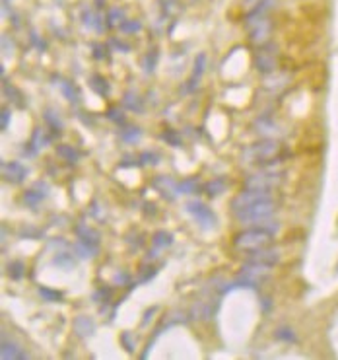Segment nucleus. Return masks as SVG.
<instances>
[{"mask_svg":"<svg viewBox=\"0 0 338 360\" xmlns=\"http://www.w3.org/2000/svg\"><path fill=\"white\" fill-rule=\"evenodd\" d=\"M274 210H276V205L272 203V199H268V201H261V203H255V205H249V207L234 210V214L241 222H259V220L268 218Z\"/></svg>","mask_w":338,"mask_h":360,"instance_id":"1","label":"nucleus"},{"mask_svg":"<svg viewBox=\"0 0 338 360\" xmlns=\"http://www.w3.org/2000/svg\"><path fill=\"white\" fill-rule=\"evenodd\" d=\"M272 240V234L266 232L265 228H253V230H245L241 234L236 236V245L239 249H261L265 247L268 241Z\"/></svg>","mask_w":338,"mask_h":360,"instance_id":"2","label":"nucleus"},{"mask_svg":"<svg viewBox=\"0 0 338 360\" xmlns=\"http://www.w3.org/2000/svg\"><path fill=\"white\" fill-rule=\"evenodd\" d=\"M280 150L278 142L276 140H263V142H257V144H253L251 148L243 152V158L253 164V162H266V160H270L272 156H276Z\"/></svg>","mask_w":338,"mask_h":360,"instance_id":"3","label":"nucleus"},{"mask_svg":"<svg viewBox=\"0 0 338 360\" xmlns=\"http://www.w3.org/2000/svg\"><path fill=\"white\" fill-rule=\"evenodd\" d=\"M282 173L280 171H259L253 173L245 179V187L247 189H274L282 183Z\"/></svg>","mask_w":338,"mask_h":360,"instance_id":"4","label":"nucleus"},{"mask_svg":"<svg viewBox=\"0 0 338 360\" xmlns=\"http://www.w3.org/2000/svg\"><path fill=\"white\" fill-rule=\"evenodd\" d=\"M268 199H272V193H268V189H247L245 187V191L239 193L232 201V209H243V207H249L255 203H261V201H268Z\"/></svg>","mask_w":338,"mask_h":360,"instance_id":"5","label":"nucleus"},{"mask_svg":"<svg viewBox=\"0 0 338 360\" xmlns=\"http://www.w3.org/2000/svg\"><path fill=\"white\" fill-rule=\"evenodd\" d=\"M187 210H189V214H191L192 218L202 226V228H206V230H208V228H214V224H216L214 212L208 209L204 203H200V201H189V203H187Z\"/></svg>","mask_w":338,"mask_h":360,"instance_id":"6","label":"nucleus"},{"mask_svg":"<svg viewBox=\"0 0 338 360\" xmlns=\"http://www.w3.org/2000/svg\"><path fill=\"white\" fill-rule=\"evenodd\" d=\"M251 43L255 45H265L270 35V22L266 18H259L255 22H251Z\"/></svg>","mask_w":338,"mask_h":360,"instance_id":"7","label":"nucleus"},{"mask_svg":"<svg viewBox=\"0 0 338 360\" xmlns=\"http://www.w3.org/2000/svg\"><path fill=\"white\" fill-rule=\"evenodd\" d=\"M255 62H257V68L261 72H274L276 70V55L270 51V49H265V51H259L257 57H255Z\"/></svg>","mask_w":338,"mask_h":360,"instance_id":"8","label":"nucleus"},{"mask_svg":"<svg viewBox=\"0 0 338 360\" xmlns=\"http://www.w3.org/2000/svg\"><path fill=\"white\" fill-rule=\"evenodd\" d=\"M2 171H4V177L12 183H20V181L26 179L28 175V167L22 165L20 162H10V164H2Z\"/></svg>","mask_w":338,"mask_h":360,"instance_id":"9","label":"nucleus"},{"mask_svg":"<svg viewBox=\"0 0 338 360\" xmlns=\"http://www.w3.org/2000/svg\"><path fill=\"white\" fill-rule=\"evenodd\" d=\"M249 261H255V263H263V265H276L280 261V251L278 249H253Z\"/></svg>","mask_w":338,"mask_h":360,"instance_id":"10","label":"nucleus"},{"mask_svg":"<svg viewBox=\"0 0 338 360\" xmlns=\"http://www.w3.org/2000/svg\"><path fill=\"white\" fill-rule=\"evenodd\" d=\"M268 267L270 265H263V263H255V261H249V263H245L243 265V269H241V275L245 277V279H251V281H259V279H263L268 275Z\"/></svg>","mask_w":338,"mask_h":360,"instance_id":"11","label":"nucleus"},{"mask_svg":"<svg viewBox=\"0 0 338 360\" xmlns=\"http://www.w3.org/2000/svg\"><path fill=\"white\" fill-rule=\"evenodd\" d=\"M95 331V323L91 321V317L88 315H80L74 319V333L80 335V337H86V335H91Z\"/></svg>","mask_w":338,"mask_h":360,"instance_id":"12","label":"nucleus"},{"mask_svg":"<svg viewBox=\"0 0 338 360\" xmlns=\"http://www.w3.org/2000/svg\"><path fill=\"white\" fill-rule=\"evenodd\" d=\"M74 251H76V255L82 257V259H91V257L97 255V243L80 240L76 245H74Z\"/></svg>","mask_w":338,"mask_h":360,"instance_id":"13","label":"nucleus"},{"mask_svg":"<svg viewBox=\"0 0 338 360\" xmlns=\"http://www.w3.org/2000/svg\"><path fill=\"white\" fill-rule=\"evenodd\" d=\"M47 144H49V136H47V133H45V129H35L33 135H31L30 146L37 152V150H41V148H45Z\"/></svg>","mask_w":338,"mask_h":360,"instance_id":"14","label":"nucleus"},{"mask_svg":"<svg viewBox=\"0 0 338 360\" xmlns=\"http://www.w3.org/2000/svg\"><path fill=\"white\" fill-rule=\"evenodd\" d=\"M2 358H26V352L24 350H20L18 345L14 343H2Z\"/></svg>","mask_w":338,"mask_h":360,"instance_id":"15","label":"nucleus"},{"mask_svg":"<svg viewBox=\"0 0 338 360\" xmlns=\"http://www.w3.org/2000/svg\"><path fill=\"white\" fill-rule=\"evenodd\" d=\"M255 127H257V129H259V133H263V135H268V136L280 135L278 127H276V125H274L270 119H266V117L257 121V123H255Z\"/></svg>","mask_w":338,"mask_h":360,"instance_id":"16","label":"nucleus"},{"mask_svg":"<svg viewBox=\"0 0 338 360\" xmlns=\"http://www.w3.org/2000/svg\"><path fill=\"white\" fill-rule=\"evenodd\" d=\"M204 66H206V55L204 53H200L196 60H194V72H192V80L189 82L191 84V88L196 86V82H198V78L204 74Z\"/></svg>","mask_w":338,"mask_h":360,"instance_id":"17","label":"nucleus"},{"mask_svg":"<svg viewBox=\"0 0 338 360\" xmlns=\"http://www.w3.org/2000/svg\"><path fill=\"white\" fill-rule=\"evenodd\" d=\"M152 243H154V247H158V249L169 247V245L173 243V236H171L169 232H156L154 238H152Z\"/></svg>","mask_w":338,"mask_h":360,"instance_id":"18","label":"nucleus"},{"mask_svg":"<svg viewBox=\"0 0 338 360\" xmlns=\"http://www.w3.org/2000/svg\"><path fill=\"white\" fill-rule=\"evenodd\" d=\"M223 191H226V181L221 179V177H216V179H212L206 185V193L210 197H218Z\"/></svg>","mask_w":338,"mask_h":360,"instance_id":"19","label":"nucleus"},{"mask_svg":"<svg viewBox=\"0 0 338 360\" xmlns=\"http://www.w3.org/2000/svg\"><path fill=\"white\" fill-rule=\"evenodd\" d=\"M154 185H156V187L162 191V195H167L169 191H177V185L171 179H169V177H165V175L158 177V179L154 181ZM167 197H169V195H167Z\"/></svg>","mask_w":338,"mask_h":360,"instance_id":"20","label":"nucleus"},{"mask_svg":"<svg viewBox=\"0 0 338 360\" xmlns=\"http://www.w3.org/2000/svg\"><path fill=\"white\" fill-rule=\"evenodd\" d=\"M6 269H8L10 279H14V281H20V279L24 277V273H26V267H24V263H22V261H10Z\"/></svg>","mask_w":338,"mask_h":360,"instance_id":"21","label":"nucleus"},{"mask_svg":"<svg viewBox=\"0 0 338 360\" xmlns=\"http://www.w3.org/2000/svg\"><path fill=\"white\" fill-rule=\"evenodd\" d=\"M57 152H59V156H62V158L68 160V162H76V160L80 158V152L76 150L74 146H68V144H60L59 148H57Z\"/></svg>","mask_w":338,"mask_h":360,"instance_id":"22","label":"nucleus"},{"mask_svg":"<svg viewBox=\"0 0 338 360\" xmlns=\"http://www.w3.org/2000/svg\"><path fill=\"white\" fill-rule=\"evenodd\" d=\"M53 265H55V267H60V269H64V271H70L74 269V259L70 255H66V253H60V255H57L53 259Z\"/></svg>","mask_w":338,"mask_h":360,"instance_id":"23","label":"nucleus"},{"mask_svg":"<svg viewBox=\"0 0 338 360\" xmlns=\"http://www.w3.org/2000/svg\"><path fill=\"white\" fill-rule=\"evenodd\" d=\"M91 88L97 92V94H101V96H107L109 94V86H107V82H105V78L101 76H91Z\"/></svg>","mask_w":338,"mask_h":360,"instance_id":"24","label":"nucleus"},{"mask_svg":"<svg viewBox=\"0 0 338 360\" xmlns=\"http://www.w3.org/2000/svg\"><path fill=\"white\" fill-rule=\"evenodd\" d=\"M45 119H47V123L51 125V129H53V131H57V133H59L60 129H62V121H60V117L55 113V111L47 109V111H45Z\"/></svg>","mask_w":338,"mask_h":360,"instance_id":"25","label":"nucleus"},{"mask_svg":"<svg viewBox=\"0 0 338 360\" xmlns=\"http://www.w3.org/2000/svg\"><path fill=\"white\" fill-rule=\"evenodd\" d=\"M123 102H125V105H127L129 109H133V111H142V102L138 100L136 94H131V92L125 94V100H123Z\"/></svg>","mask_w":338,"mask_h":360,"instance_id":"26","label":"nucleus"},{"mask_svg":"<svg viewBox=\"0 0 338 360\" xmlns=\"http://www.w3.org/2000/svg\"><path fill=\"white\" fill-rule=\"evenodd\" d=\"M121 136H123L125 142H138L142 133H140L138 127H131V129H127V131H121Z\"/></svg>","mask_w":338,"mask_h":360,"instance_id":"27","label":"nucleus"},{"mask_svg":"<svg viewBox=\"0 0 338 360\" xmlns=\"http://www.w3.org/2000/svg\"><path fill=\"white\" fill-rule=\"evenodd\" d=\"M43 193L39 195V193H35V191H26L24 193V203L31 207V209H35V207H39V203H41V199H43Z\"/></svg>","mask_w":338,"mask_h":360,"instance_id":"28","label":"nucleus"},{"mask_svg":"<svg viewBox=\"0 0 338 360\" xmlns=\"http://www.w3.org/2000/svg\"><path fill=\"white\" fill-rule=\"evenodd\" d=\"M194 189H196V179H183L177 183V193L189 195V193H194Z\"/></svg>","mask_w":338,"mask_h":360,"instance_id":"29","label":"nucleus"},{"mask_svg":"<svg viewBox=\"0 0 338 360\" xmlns=\"http://www.w3.org/2000/svg\"><path fill=\"white\" fill-rule=\"evenodd\" d=\"M39 294L43 296L47 302H60L62 300V292H57V290H49L47 286H39Z\"/></svg>","mask_w":338,"mask_h":360,"instance_id":"30","label":"nucleus"},{"mask_svg":"<svg viewBox=\"0 0 338 360\" xmlns=\"http://www.w3.org/2000/svg\"><path fill=\"white\" fill-rule=\"evenodd\" d=\"M162 140L167 142L169 146H173V148H179V146H181V138H179V133H175V131H165V133H162Z\"/></svg>","mask_w":338,"mask_h":360,"instance_id":"31","label":"nucleus"},{"mask_svg":"<svg viewBox=\"0 0 338 360\" xmlns=\"http://www.w3.org/2000/svg\"><path fill=\"white\" fill-rule=\"evenodd\" d=\"M123 16H125V12L121 10V8H113V10H109V16H107V22H109V26L113 28V26H121L125 20H123Z\"/></svg>","mask_w":338,"mask_h":360,"instance_id":"32","label":"nucleus"},{"mask_svg":"<svg viewBox=\"0 0 338 360\" xmlns=\"http://www.w3.org/2000/svg\"><path fill=\"white\" fill-rule=\"evenodd\" d=\"M156 62H158V53H156V51H150L146 55V59H144V70H146V72H152V70L156 68Z\"/></svg>","mask_w":338,"mask_h":360,"instance_id":"33","label":"nucleus"},{"mask_svg":"<svg viewBox=\"0 0 338 360\" xmlns=\"http://www.w3.org/2000/svg\"><path fill=\"white\" fill-rule=\"evenodd\" d=\"M140 28H142V26H140V22H136V20H133V22H131V20H125V22L121 24V30L127 31V33H136V31H140Z\"/></svg>","mask_w":338,"mask_h":360,"instance_id":"34","label":"nucleus"},{"mask_svg":"<svg viewBox=\"0 0 338 360\" xmlns=\"http://www.w3.org/2000/svg\"><path fill=\"white\" fill-rule=\"evenodd\" d=\"M276 339H282V341H290V343H295V335L292 329H288V327H280L276 331Z\"/></svg>","mask_w":338,"mask_h":360,"instance_id":"35","label":"nucleus"},{"mask_svg":"<svg viewBox=\"0 0 338 360\" xmlns=\"http://www.w3.org/2000/svg\"><path fill=\"white\" fill-rule=\"evenodd\" d=\"M60 88L64 92V96L68 98V102H76V100H78V92H76V88H74L72 84L64 82V84H60Z\"/></svg>","mask_w":338,"mask_h":360,"instance_id":"36","label":"nucleus"},{"mask_svg":"<svg viewBox=\"0 0 338 360\" xmlns=\"http://www.w3.org/2000/svg\"><path fill=\"white\" fill-rule=\"evenodd\" d=\"M140 160H142V164H152L156 165L160 162V156L156 154V152H144L142 156H140Z\"/></svg>","mask_w":338,"mask_h":360,"instance_id":"37","label":"nucleus"},{"mask_svg":"<svg viewBox=\"0 0 338 360\" xmlns=\"http://www.w3.org/2000/svg\"><path fill=\"white\" fill-rule=\"evenodd\" d=\"M4 92H6V96H10L12 98V102H16L18 105H22V102H20V94L10 86V84H4Z\"/></svg>","mask_w":338,"mask_h":360,"instance_id":"38","label":"nucleus"},{"mask_svg":"<svg viewBox=\"0 0 338 360\" xmlns=\"http://www.w3.org/2000/svg\"><path fill=\"white\" fill-rule=\"evenodd\" d=\"M107 115H109V119H111V121H117V123H121V125L125 123L123 113H121V111H117V109H109V113H107Z\"/></svg>","mask_w":338,"mask_h":360,"instance_id":"39","label":"nucleus"},{"mask_svg":"<svg viewBox=\"0 0 338 360\" xmlns=\"http://www.w3.org/2000/svg\"><path fill=\"white\" fill-rule=\"evenodd\" d=\"M8 123H10V111H8V109H2V117H0V127H2V131L8 129Z\"/></svg>","mask_w":338,"mask_h":360,"instance_id":"40","label":"nucleus"},{"mask_svg":"<svg viewBox=\"0 0 338 360\" xmlns=\"http://www.w3.org/2000/svg\"><path fill=\"white\" fill-rule=\"evenodd\" d=\"M93 20H95V18H93V14H91V12H89V10H84V12H82V22H84V26H91V24H93Z\"/></svg>","mask_w":338,"mask_h":360,"instance_id":"41","label":"nucleus"},{"mask_svg":"<svg viewBox=\"0 0 338 360\" xmlns=\"http://www.w3.org/2000/svg\"><path fill=\"white\" fill-rule=\"evenodd\" d=\"M31 35H33V43H35V47H37V49H39V47H41V49H45V43L43 41H41V39H37V35H35V33H31Z\"/></svg>","mask_w":338,"mask_h":360,"instance_id":"42","label":"nucleus"},{"mask_svg":"<svg viewBox=\"0 0 338 360\" xmlns=\"http://www.w3.org/2000/svg\"><path fill=\"white\" fill-rule=\"evenodd\" d=\"M4 4H8V0H4Z\"/></svg>","mask_w":338,"mask_h":360,"instance_id":"43","label":"nucleus"}]
</instances>
